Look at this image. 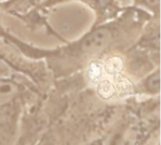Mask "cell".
I'll return each instance as SVG.
<instances>
[{"mask_svg": "<svg viewBox=\"0 0 161 145\" xmlns=\"http://www.w3.org/2000/svg\"><path fill=\"white\" fill-rule=\"evenodd\" d=\"M96 92L99 98L106 100L112 98L117 93L113 82L108 80H101L97 83Z\"/></svg>", "mask_w": 161, "mask_h": 145, "instance_id": "obj_8", "label": "cell"}, {"mask_svg": "<svg viewBox=\"0 0 161 145\" xmlns=\"http://www.w3.org/2000/svg\"><path fill=\"white\" fill-rule=\"evenodd\" d=\"M3 1H5V0H0V4H1V3H2Z\"/></svg>", "mask_w": 161, "mask_h": 145, "instance_id": "obj_11", "label": "cell"}, {"mask_svg": "<svg viewBox=\"0 0 161 145\" xmlns=\"http://www.w3.org/2000/svg\"><path fill=\"white\" fill-rule=\"evenodd\" d=\"M18 84L10 80L0 79V106L12 101L19 94Z\"/></svg>", "mask_w": 161, "mask_h": 145, "instance_id": "obj_4", "label": "cell"}, {"mask_svg": "<svg viewBox=\"0 0 161 145\" xmlns=\"http://www.w3.org/2000/svg\"><path fill=\"white\" fill-rule=\"evenodd\" d=\"M44 0H5L0 4V10L15 17H20Z\"/></svg>", "mask_w": 161, "mask_h": 145, "instance_id": "obj_2", "label": "cell"}, {"mask_svg": "<svg viewBox=\"0 0 161 145\" xmlns=\"http://www.w3.org/2000/svg\"><path fill=\"white\" fill-rule=\"evenodd\" d=\"M142 136L138 126H130L122 133L113 136L107 145H137Z\"/></svg>", "mask_w": 161, "mask_h": 145, "instance_id": "obj_3", "label": "cell"}, {"mask_svg": "<svg viewBox=\"0 0 161 145\" xmlns=\"http://www.w3.org/2000/svg\"><path fill=\"white\" fill-rule=\"evenodd\" d=\"M145 87L152 93H158L160 88V74L159 68L156 69L149 77L145 80Z\"/></svg>", "mask_w": 161, "mask_h": 145, "instance_id": "obj_10", "label": "cell"}, {"mask_svg": "<svg viewBox=\"0 0 161 145\" xmlns=\"http://www.w3.org/2000/svg\"><path fill=\"white\" fill-rule=\"evenodd\" d=\"M113 84L115 86L116 92H120L123 94H129L134 90V83L128 77H126L123 73L114 76Z\"/></svg>", "mask_w": 161, "mask_h": 145, "instance_id": "obj_9", "label": "cell"}, {"mask_svg": "<svg viewBox=\"0 0 161 145\" xmlns=\"http://www.w3.org/2000/svg\"><path fill=\"white\" fill-rule=\"evenodd\" d=\"M69 1L82 2L89 6L92 10H94L96 18L92 25L101 24L115 19L125 8L121 6L118 0H44L36 8L18 18L32 30L39 27H45L50 31L51 27L47 24L45 18L48 9H51L59 4Z\"/></svg>", "mask_w": 161, "mask_h": 145, "instance_id": "obj_1", "label": "cell"}, {"mask_svg": "<svg viewBox=\"0 0 161 145\" xmlns=\"http://www.w3.org/2000/svg\"><path fill=\"white\" fill-rule=\"evenodd\" d=\"M103 64L98 59H92L88 63L86 68V77L91 83L97 84L103 77Z\"/></svg>", "mask_w": 161, "mask_h": 145, "instance_id": "obj_6", "label": "cell"}, {"mask_svg": "<svg viewBox=\"0 0 161 145\" xmlns=\"http://www.w3.org/2000/svg\"><path fill=\"white\" fill-rule=\"evenodd\" d=\"M132 6L147 10L155 18H160V0H132Z\"/></svg>", "mask_w": 161, "mask_h": 145, "instance_id": "obj_7", "label": "cell"}, {"mask_svg": "<svg viewBox=\"0 0 161 145\" xmlns=\"http://www.w3.org/2000/svg\"><path fill=\"white\" fill-rule=\"evenodd\" d=\"M103 68L105 72L113 77L122 74L125 68L124 58L117 54L108 56L103 63Z\"/></svg>", "mask_w": 161, "mask_h": 145, "instance_id": "obj_5", "label": "cell"}]
</instances>
